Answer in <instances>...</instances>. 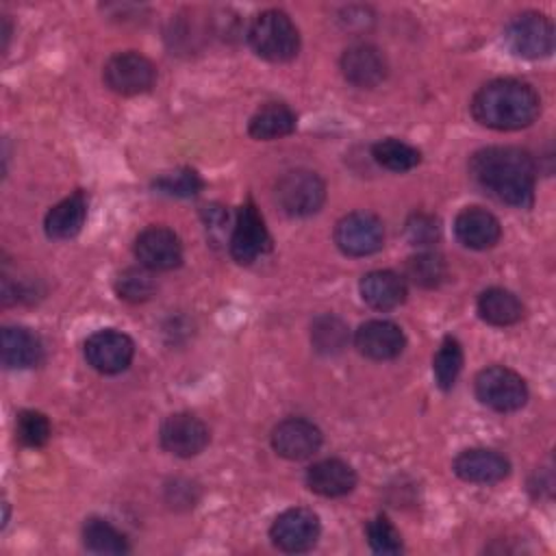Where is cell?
<instances>
[{
  "label": "cell",
  "mask_w": 556,
  "mask_h": 556,
  "mask_svg": "<svg viewBox=\"0 0 556 556\" xmlns=\"http://www.w3.org/2000/svg\"><path fill=\"white\" fill-rule=\"evenodd\" d=\"M87 206H89V200L83 191H74L72 195L54 204L43 217V230L48 239L65 241L76 237L85 226Z\"/></svg>",
  "instance_id": "obj_21"
},
{
  "label": "cell",
  "mask_w": 556,
  "mask_h": 556,
  "mask_svg": "<svg viewBox=\"0 0 556 556\" xmlns=\"http://www.w3.org/2000/svg\"><path fill=\"white\" fill-rule=\"evenodd\" d=\"M2 365L7 369H28L41 363L43 358V343L41 339L24 326H4L2 339Z\"/></svg>",
  "instance_id": "obj_22"
},
{
  "label": "cell",
  "mask_w": 556,
  "mask_h": 556,
  "mask_svg": "<svg viewBox=\"0 0 556 556\" xmlns=\"http://www.w3.org/2000/svg\"><path fill=\"white\" fill-rule=\"evenodd\" d=\"M295 124L298 117L291 106H287L285 102H267L250 117L248 132L258 141H271L291 135L295 130Z\"/></svg>",
  "instance_id": "obj_23"
},
{
  "label": "cell",
  "mask_w": 556,
  "mask_h": 556,
  "mask_svg": "<svg viewBox=\"0 0 556 556\" xmlns=\"http://www.w3.org/2000/svg\"><path fill=\"white\" fill-rule=\"evenodd\" d=\"M104 85L119 96H139L152 89L156 80L154 63L141 52L126 50L113 54L102 70Z\"/></svg>",
  "instance_id": "obj_7"
},
{
  "label": "cell",
  "mask_w": 556,
  "mask_h": 556,
  "mask_svg": "<svg viewBox=\"0 0 556 556\" xmlns=\"http://www.w3.org/2000/svg\"><path fill=\"white\" fill-rule=\"evenodd\" d=\"M361 298L376 311H391L406 300V280L391 269H374L358 282Z\"/></svg>",
  "instance_id": "obj_19"
},
{
  "label": "cell",
  "mask_w": 556,
  "mask_h": 556,
  "mask_svg": "<svg viewBox=\"0 0 556 556\" xmlns=\"http://www.w3.org/2000/svg\"><path fill=\"white\" fill-rule=\"evenodd\" d=\"M15 434H17V441L26 447H41L48 443L52 434V426L43 413L28 408L17 415Z\"/></svg>",
  "instance_id": "obj_33"
},
{
  "label": "cell",
  "mask_w": 556,
  "mask_h": 556,
  "mask_svg": "<svg viewBox=\"0 0 556 556\" xmlns=\"http://www.w3.org/2000/svg\"><path fill=\"white\" fill-rule=\"evenodd\" d=\"M161 447L174 456H198L211 441L206 424L191 413H174L163 419L159 428Z\"/></svg>",
  "instance_id": "obj_12"
},
{
  "label": "cell",
  "mask_w": 556,
  "mask_h": 556,
  "mask_svg": "<svg viewBox=\"0 0 556 556\" xmlns=\"http://www.w3.org/2000/svg\"><path fill=\"white\" fill-rule=\"evenodd\" d=\"M334 243L348 256H369L382 248L384 226L374 213H348L334 226Z\"/></svg>",
  "instance_id": "obj_9"
},
{
  "label": "cell",
  "mask_w": 556,
  "mask_h": 556,
  "mask_svg": "<svg viewBox=\"0 0 556 556\" xmlns=\"http://www.w3.org/2000/svg\"><path fill=\"white\" fill-rule=\"evenodd\" d=\"M476 308H478V315L482 321H486L491 326H502V328L513 326L523 317L521 300L513 291L502 289V287L484 289L478 295Z\"/></svg>",
  "instance_id": "obj_24"
},
{
  "label": "cell",
  "mask_w": 556,
  "mask_h": 556,
  "mask_svg": "<svg viewBox=\"0 0 556 556\" xmlns=\"http://www.w3.org/2000/svg\"><path fill=\"white\" fill-rule=\"evenodd\" d=\"M319 532H321V523L317 513L304 506H295V508L282 510L274 519L269 528V539L278 549L298 554V552L311 549L317 543Z\"/></svg>",
  "instance_id": "obj_10"
},
{
  "label": "cell",
  "mask_w": 556,
  "mask_h": 556,
  "mask_svg": "<svg viewBox=\"0 0 556 556\" xmlns=\"http://www.w3.org/2000/svg\"><path fill=\"white\" fill-rule=\"evenodd\" d=\"M473 182L502 204L528 208L534 202L536 163L530 152L515 146H489L471 154Z\"/></svg>",
  "instance_id": "obj_1"
},
{
  "label": "cell",
  "mask_w": 556,
  "mask_h": 556,
  "mask_svg": "<svg viewBox=\"0 0 556 556\" xmlns=\"http://www.w3.org/2000/svg\"><path fill=\"white\" fill-rule=\"evenodd\" d=\"M371 156L389 172H408L421 163V152L415 146L395 137L376 141L371 146Z\"/></svg>",
  "instance_id": "obj_27"
},
{
  "label": "cell",
  "mask_w": 556,
  "mask_h": 556,
  "mask_svg": "<svg viewBox=\"0 0 556 556\" xmlns=\"http://www.w3.org/2000/svg\"><path fill=\"white\" fill-rule=\"evenodd\" d=\"M306 486L321 497H343L356 486V471L339 458L313 463L306 469Z\"/></svg>",
  "instance_id": "obj_20"
},
{
  "label": "cell",
  "mask_w": 556,
  "mask_h": 556,
  "mask_svg": "<svg viewBox=\"0 0 556 556\" xmlns=\"http://www.w3.org/2000/svg\"><path fill=\"white\" fill-rule=\"evenodd\" d=\"M248 43L261 59L285 63L300 52V33L285 11L267 9L250 22Z\"/></svg>",
  "instance_id": "obj_3"
},
{
  "label": "cell",
  "mask_w": 556,
  "mask_h": 556,
  "mask_svg": "<svg viewBox=\"0 0 556 556\" xmlns=\"http://www.w3.org/2000/svg\"><path fill=\"white\" fill-rule=\"evenodd\" d=\"M460 369H463V345L458 343L456 337L447 334L432 358V374L439 389L450 391L456 384Z\"/></svg>",
  "instance_id": "obj_28"
},
{
  "label": "cell",
  "mask_w": 556,
  "mask_h": 556,
  "mask_svg": "<svg viewBox=\"0 0 556 556\" xmlns=\"http://www.w3.org/2000/svg\"><path fill=\"white\" fill-rule=\"evenodd\" d=\"M202 219H204L206 230L215 232V230H222L228 224V213L219 204H208V206L202 208Z\"/></svg>",
  "instance_id": "obj_35"
},
{
  "label": "cell",
  "mask_w": 556,
  "mask_h": 556,
  "mask_svg": "<svg viewBox=\"0 0 556 556\" xmlns=\"http://www.w3.org/2000/svg\"><path fill=\"white\" fill-rule=\"evenodd\" d=\"M365 539L369 543V547L376 554H384V556H393L400 554L404 549L402 545V536L397 532V528L391 523V519L387 515H378L371 521H367L365 526Z\"/></svg>",
  "instance_id": "obj_32"
},
{
  "label": "cell",
  "mask_w": 556,
  "mask_h": 556,
  "mask_svg": "<svg viewBox=\"0 0 556 556\" xmlns=\"http://www.w3.org/2000/svg\"><path fill=\"white\" fill-rule=\"evenodd\" d=\"M83 545L93 554H126V536L104 517H89L83 523Z\"/></svg>",
  "instance_id": "obj_25"
},
{
  "label": "cell",
  "mask_w": 556,
  "mask_h": 556,
  "mask_svg": "<svg viewBox=\"0 0 556 556\" xmlns=\"http://www.w3.org/2000/svg\"><path fill=\"white\" fill-rule=\"evenodd\" d=\"M274 200L291 217H308L324 206L326 185L311 169L285 172L274 187Z\"/></svg>",
  "instance_id": "obj_4"
},
{
  "label": "cell",
  "mask_w": 556,
  "mask_h": 556,
  "mask_svg": "<svg viewBox=\"0 0 556 556\" xmlns=\"http://www.w3.org/2000/svg\"><path fill=\"white\" fill-rule=\"evenodd\" d=\"M152 187L169 198H193L202 191L204 182L200 174L191 167H178L174 172H165L152 180Z\"/></svg>",
  "instance_id": "obj_30"
},
{
  "label": "cell",
  "mask_w": 556,
  "mask_h": 556,
  "mask_svg": "<svg viewBox=\"0 0 556 556\" xmlns=\"http://www.w3.org/2000/svg\"><path fill=\"white\" fill-rule=\"evenodd\" d=\"M135 356V343L132 339L115 328L96 330L85 341V358L87 363L106 376L119 374L128 369Z\"/></svg>",
  "instance_id": "obj_11"
},
{
  "label": "cell",
  "mask_w": 556,
  "mask_h": 556,
  "mask_svg": "<svg viewBox=\"0 0 556 556\" xmlns=\"http://www.w3.org/2000/svg\"><path fill=\"white\" fill-rule=\"evenodd\" d=\"M452 469L465 482L495 484L510 473V463L504 454H500L495 450L471 447V450H463L454 458Z\"/></svg>",
  "instance_id": "obj_17"
},
{
  "label": "cell",
  "mask_w": 556,
  "mask_h": 556,
  "mask_svg": "<svg viewBox=\"0 0 556 556\" xmlns=\"http://www.w3.org/2000/svg\"><path fill=\"white\" fill-rule=\"evenodd\" d=\"M473 389H476V397L480 400V404H484L497 413L519 410L528 402L526 380L517 371H513L504 365L484 367L476 376Z\"/></svg>",
  "instance_id": "obj_5"
},
{
  "label": "cell",
  "mask_w": 556,
  "mask_h": 556,
  "mask_svg": "<svg viewBox=\"0 0 556 556\" xmlns=\"http://www.w3.org/2000/svg\"><path fill=\"white\" fill-rule=\"evenodd\" d=\"M356 350L371 361H391L402 354L406 337L402 328L389 319H369L354 334Z\"/></svg>",
  "instance_id": "obj_16"
},
{
  "label": "cell",
  "mask_w": 556,
  "mask_h": 556,
  "mask_svg": "<svg viewBox=\"0 0 556 556\" xmlns=\"http://www.w3.org/2000/svg\"><path fill=\"white\" fill-rule=\"evenodd\" d=\"M348 341H350V332L341 317H337L332 313H324L313 319L311 343H313L315 352H319L324 356H334V354L343 352Z\"/></svg>",
  "instance_id": "obj_26"
},
{
  "label": "cell",
  "mask_w": 556,
  "mask_h": 556,
  "mask_svg": "<svg viewBox=\"0 0 556 556\" xmlns=\"http://www.w3.org/2000/svg\"><path fill=\"white\" fill-rule=\"evenodd\" d=\"M456 239L469 250H489L502 237L500 219L482 206H465L454 219Z\"/></svg>",
  "instance_id": "obj_18"
},
{
  "label": "cell",
  "mask_w": 556,
  "mask_h": 556,
  "mask_svg": "<svg viewBox=\"0 0 556 556\" xmlns=\"http://www.w3.org/2000/svg\"><path fill=\"white\" fill-rule=\"evenodd\" d=\"M135 256L150 271H169L182 263V243L167 226H148L135 239Z\"/></svg>",
  "instance_id": "obj_13"
},
{
  "label": "cell",
  "mask_w": 556,
  "mask_h": 556,
  "mask_svg": "<svg viewBox=\"0 0 556 556\" xmlns=\"http://www.w3.org/2000/svg\"><path fill=\"white\" fill-rule=\"evenodd\" d=\"M228 245H230V256L241 265H250L258 256L271 250L269 230L252 200L237 211Z\"/></svg>",
  "instance_id": "obj_8"
},
{
  "label": "cell",
  "mask_w": 556,
  "mask_h": 556,
  "mask_svg": "<svg viewBox=\"0 0 556 556\" xmlns=\"http://www.w3.org/2000/svg\"><path fill=\"white\" fill-rule=\"evenodd\" d=\"M406 276L419 285V287H426V289H432V287H439L445 276H447V267H445V261L443 256L434 254V252H421L417 256H410L408 263H406Z\"/></svg>",
  "instance_id": "obj_31"
},
{
  "label": "cell",
  "mask_w": 556,
  "mask_h": 556,
  "mask_svg": "<svg viewBox=\"0 0 556 556\" xmlns=\"http://www.w3.org/2000/svg\"><path fill=\"white\" fill-rule=\"evenodd\" d=\"M321 443V430L304 417L282 419L271 430V447L287 460H306L319 452Z\"/></svg>",
  "instance_id": "obj_14"
},
{
  "label": "cell",
  "mask_w": 556,
  "mask_h": 556,
  "mask_svg": "<svg viewBox=\"0 0 556 556\" xmlns=\"http://www.w3.org/2000/svg\"><path fill=\"white\" fill-rule=\"evenodd\" d=\"M471 115L493 130H519L541 113V98L532 85L517 78H495L471 98Z\"/></svg>",
  "instance_id": "obj_2"
},
{
  "label": "cell",
  "mask_w": 556,
  "mask_h": 556,
  "mask_svg": "<svg viewBox=\"0 0 556 556\" xmlns=\"http://www.w3.org/2000/svg\"><path fill=\"white\" fill-rule=\"evenodd\" d=\"M339 67L343 78L361 89H374L387 78V59L371 43H354L345 48Z\"/></svg>",
  "instance_id": "obj_15"
},
{
  "label": "cell",
  "mask_w": 556,
  "mask_h": 556,
  "mask_svg": "<svg viewBox=\"0 0 556 556\" xmlns=\"http://www.w3.org/2000/svg\"><path fill=\"white\" fill-rule=\"evenodd\" d=\"M115 293L132 304L146 302L156 293V280L148 267H128L115 278Z\"/></svg>",
  "instance_id": "obj_29"
},
{
  "label": "cell",
  "mask_w": 556,
  "mask_h": 556,
  "mask_svg": "<svg viewBox=\"0 0 556 556\" xmlns=\"http://www.w3.org/2000/svg\"><path fill=\"white\" fill-rule=\"evenodd\" d=\"M439 219L428 213H413L406 222V237L413 245H430L439 239Z\"/></svg>",
  "instance_id": "obj_34"
},
{
  "label": "cell",
  "mask_w": 556,
  "mask_h": 556,
  "mask_svg": "<svg viewBox=\"0 0 556 556\" xmlns=\"http://www.w3.org/2000/svg\"><path fill=\"white\" fill-rule=\"evenodd\" d=\"M504 37L510 52L521 59H545L554 50V24L539 11H526L513 17Z\"/></svg>",
  "instance_id": "obj_6"
}]
</instances>
